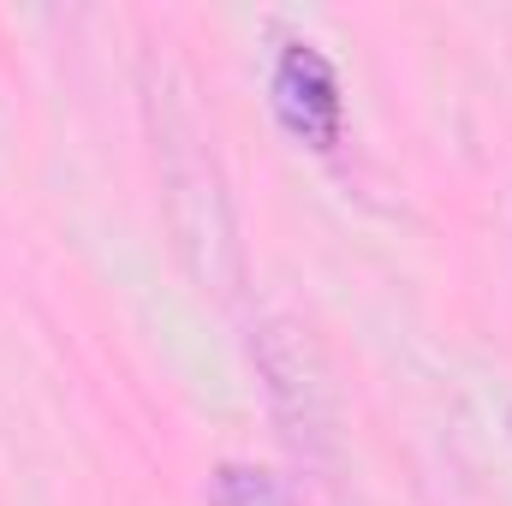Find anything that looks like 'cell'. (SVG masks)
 Here are the masks:
<instances>
[{
  "label": "cell",
  "instance_id": "obj_1",
  "mask_svg": "<svg viewBox=\"0 0 512 506\" xmlns=\"http://www.w3.org/2000/svg\"><path fill=\"white\" fill-rule=\"evenodd\" d=\"M161 167H167V203H173L179 245L191 251V268L203 280H221L233 256V221H227L221 173L203 143V126L179 102H167V120H161Z\"/></svg>",
  "mask_w": 512,
  "mask_h": 506
},
{
  "label": "cell",
  "instance_id": "obj_2",
  "mask_svg": "<svg viewBox=\"0 0 512 506\" xmlns=\"http://www.w3.org/2000/svg\"><path fill=\"white\" fill-rule=\"evenodd\" d=\"M256 370H262L268 405H274L286 441L304 459H322L334 447V387H328L316 346L304 340V328L286 316H268L256 328Z\"/></svg>",
  "mask_w": 512,
  "mask_h": 506
},
{
  "label": "cell",
  "instance_id": "obj_3",
  "mask_svg": "<svg viewBox=\"0 0 512 506\" xmlns=\"http://www.w3.org/2000/svg\"><path fill=\"white\" fill-rule=\"evenodd\" d=\"M274 114L298 143L334 149V137H340V78H334L322 48L292 42L280 54V66H274Z\"/></svg>",
  "mask_w": 512,
  "mask_h": 506
},
{
  "label": "cell",
  "instance_id": "obj_4",
  "mask_svg": "<svg viewBox=\"0 0 512 506\" xmlns=\"http://www.w3.org/2000/svg\"><path fill=\"white\" fill-rule=\"evenodd\" d=\"M209 506H286L280 483L256 465H221L209 477Z\"/></svg>",
  "mask_w": 512,
  "mask_h": 506
}]
</instances>
